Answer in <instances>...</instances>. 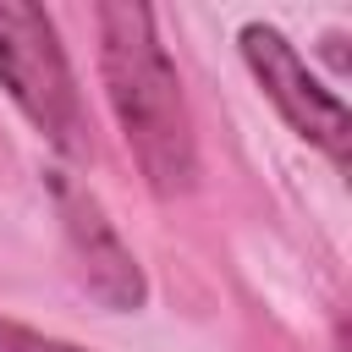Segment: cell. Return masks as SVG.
<instances>
[{
  "label": "cell",
  "mask_w": 352,
  "mask_h": 352,
  "mask_svg": "<svg viewBox=\"0 0 352 352\" xmlns=\"http://www.w3.org/2000/svg\"><path fill=\"white\" fill-rule=\"evenodd\" d=\"M242 60L258 77V88L270 94V104L292 121V132L308 138L314 148H324L336 165H346V138H352L346 104H341L336 88H324L308 72V60L297 55V44L280 28H270V22H248L242 28Z\"/></svg>",
  "instance_id": "3957f363"
},
{
  "label": "cell",
  "mask_w": 352,
  "mask_h": 352,
  "mask_svg": "<svg viewBox=\"0 0 352 352\" xmlns=\"http://www.w3.org/2000/svg\"><path fill=\"white\" fill-rule=\"evenodd\" d=\"M99 28V77L104 99L116 110V126L143 170V182L160 198H176L198 182V138L192 110L182 94V77L160 44L154 11L138 0H104L94 6Z\"/></svg>",
  "instance_id": "6da1fadb"
},
{
  "label": "cell",
  "mask_w": 352,
  "mask_h": 352,
  "mask_svg": "<svg viewBox=\"0 0 352 352\" xmlns=\"http://www.w3.org/2000/svg\"><path fill=\"white\" fill-rule=\"evenodd\" d=\"M0 352H82L60 336H44L33 324H16V319H0Z\"/></svg>",
  "instance_id": "5b68a950"
},
{
  "label": "cell",
  "mask_w": 352,
  "mask_h": 352,
  "mask_svg": "<svg viewBox=\"0 0 352 352\" xmlns=\"http://www.w3.org/2000/svg\"><path fill=\"white\" fill-rule=\"evenodd\" d=\"M0 88L66 160L88 154V110L55 22L33 0H0Z\"/></svg>",
  "instance_id": "7a4b0ae2"
},
{
  "label": "cell",
  "mask_w": 352,
  "mask_h": 352,
  "mask_svg": "<svg viewBox=\"0 0 352 352\" xmlns=\"http://www.w3.org/2000/svg\"><path fill=\"white\" fill-rule=\"evenodd\" d=\"M55 204H60L66 248H72V264H77L82 286H88L104 308H116V314L143 308V297H148L143 270H138L132 248L121 242V231L104 220V209H99L82 187H66V182H55Z\"/></svg>",
  "instance_id": "277c9868"
}]
</instances>
